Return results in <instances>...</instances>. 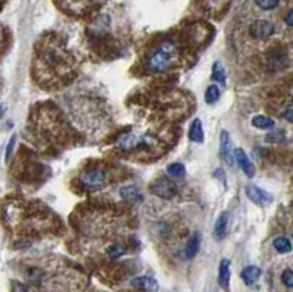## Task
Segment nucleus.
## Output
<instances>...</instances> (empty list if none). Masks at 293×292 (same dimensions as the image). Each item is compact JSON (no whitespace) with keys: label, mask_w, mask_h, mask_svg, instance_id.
I'll use <instances>...</instances> for the list:
<instances>
[{"label":"nucleus","mask_w":293,"mask_h":292,"mask_svg":"<svg viewBox=\"0 0 293 292\" xmlns=\"http://www.w3.org/2000/svg\"><path fill=\"white\" fill-rule=\"evenodd\" d=\"M150 190L154 195L164 200H172L178 194V185L167 176H160L153 181Z\"/></svg>","instance_id":"nucleus-2"},{"label":"nucleus","mask_w":293,"mask_h":292,"mask_svg":"<svg viewBox=\"0 0 293 292\" xmlns=\"http://www.w3.org/2000/svg\"><path fill=\"white\" fill-rule=\"evenodd\" d=\"M81 182L85 188L88 190H95L104 185L106 182V175L100 170V169H90L87 172L82 173L81 176Z\"/></svg>","instance_id":"nucleus-4"},{"label":"nucleus","mask_w":293,"mask_h":292,"mask_svg":"<svg viewBox=\"0 0 293 292\" xmlns=\"http://www.w3.org/2000/svg\"><path fill=\"white\" fill-rule=\"evenodd\" d=\"M252 125L258 129H274L276 126V122L269 118V116H263V115H258L252 119Z\"/></svg>","instance_id":"nucleus-18"},{"label":"nucleus","mask_w":293,"mask_h":292,"mask_svg":"<svg viewBox=\"0 0 293 292\" xmlns=\"http://www.w3.org/2000/svg\"><path fill=\"white\" fill-rule=\"evenodd\" d=\"M211 78L222 85H226V69L222 62H214L213 63V71H211Z\"/></svg>","instance_id":"nucleus-17"},{"label":"nucleus","mask_w":293,"mask_h":292,"mask_svg":"<svg viewBox=\"0 0 293 292\" xmlns=\"http://www.w3.org/2000/svg\"><path fill=\"white\" fill-rule=\"evenodd\" d=\"M283 118H285L288 122L293 123V107H289V109H286V110H285V113H283Z\"/></svg>","instance_id":"nucleus-26"},{"label":"nucleus","mask_w":293,"mask_h":292,"mask_svg":"<svg viewBox=\"0 0 293 292\" xmlns=\"http://www.w3.org/2000/svg\"><path fill=\"white\" fill-rule=\"evenodd\" d=\"M167 172L173 178H183L186 175V169L182 163H172L167 166Z\"/></svg>","instance_id":"nucleus-20"},{"label":"nucleus","mask_w":293,"mask_h":292,"mask_svg":"<svg viewBox=\"0 0 293 292\" xmlns=\"http://www.w3.org/2000/svg\"><path fill=\"white\" fill-rule=\"evenodd\" d=\"M15 141H16V135H13V137H12V140H10L9 146H7V150H6V159H9V157H10V154H12V151H13Z\"/></svg>","instance_id":"nucleus-25"},{"label":"nucleus","mask_w":293,"mask_h":292,"mask_svg":"<svg viewBox=\"0 0 293 292\" xmlns=\"http://www.w3.org/2000/svg\"><path fill=\"white\" fill-rule=\"evenodd\" d=\"M220 154L229 166L233 165L235 150H233L232 140H230V135H229L227 131H222V134H220Z\"/></svg>","instance_id":"nucleus-7"},{"label":"nucleus","mask_w":293,"mask_h":292,"mask_svg":"<svg viewBox=\"0 0 293 292\" xmlns=\"http://www.w3.org/2000/svg\"><path fill=\"white\" fill-rule=\"evenodd\" d=\"M200 247H201V235L195 232V234L188 240V243H186V247H185V256H186V259L192 260V259L198 254Z\"/></svg>","instance_id":"nucleus-14"},{"label":"nucleus","mask_w":293,"mask_h":292,"mask_svg":"<svg viewBox=\"0 0 293 292\" xmlns=\"http://www.w3.org/2000/svg\"><path fill=\"white\" fill-rule=\"evenodd\" d=\"M120 195H122L123 200H126L128 203H132V204L141 203L144 200L141 191L135 185H128V187L120 188Z\"/></svg>","instance_id":"nucleus-11"},{"label":"nucleus","mask_w":293,"mask_h":292,"mask_svg":"<svg viewBox=\"0 0 293 292\" xmlns=\"http://www.w3.org/2000/svg\"><path fill=\"white\" fill-rule=\"evenodd\" d=\"M229 229V212H223L214 225V237L216 240H223L227 235Z\"/></svg>","instance_id":"nucleus-10"},{"label":"nucleus","mask_w":293,"mask_h":292,"mask_svg":"<svg viewBox=\"0 0 293 292\" xmlns=\"http://www.w3.org/2000/svg\"><path fill=\"white\" fill-rule=\"evenodd\" d=\"M255 3L263 10H273L279 6V0H255Z\"/></svg>","instance_id":"nucleus-22"},{"label":"nucleus","mask_w":293,"mask_h":292,"mask_svg":"<svg viewBox=\"0 0 293 292\" xmlns=\"http://www.w3.org/2000/svg\"><path fill=\"white\" fill-rule=\"evenodd\" d=\"M245 191H247L248 198H249L254 204H257V206L266 207V206H269V204L273 203L271 194H269L267 191H264L263 188H260V187H257V185H248Z\"/></svg>","instance_id":"nucleus-5"},{"label":"nucleus","mask_w":293,"mask_h":292,"mask_svg":"<svg viewBox=\"0 0 293 292\" xmlns=\"http://www.w3.org/2000/svg\"><path fill=\"white\" fill-rule=\"evenodd\" d=\"M285 22H286V25L293 26V10H291V12L286 15V18H285Z\"/></svg>","instance_id":"nucleus-27"},{"label":"nucleus","mask_w":293,"mask_h":292,"mask_svg":"<svg viewBox=\"0 0 293 292\" xmlns=\"http://www.w3.org/2000/svg\"><path fill=\"white\" fill-rule=\"evenodd\" d=\"M219 285L225 291H230V260L223 259L219 265Z\"/></svg>","instance_id":"nucleus-9"},{"label":"nucleus","mask_w":293,"mask_h":292,"mask_svg":"<svg viewBox=\"0 0 293 292\" xmlns=\"http://www.w3.org/2000/svg\"><path fill=\"white\" fill-rule=\"evenodd\" d=\"M282 282L288 287V288H293V270L286 269L282 273Z\"/></svg>","instance_id":"nucleus-23"},{"label":"nucleus","mask_w":293,"mask_h":292,"mask_svg":"<svg viewBox=\"0 0 293 292\" xmlns=\"http://www.w3.org/2000/svg\"><path fill=\"white\" fill-rule=\"evenodd\" d=\"M132 287L142 290L145 292H156L158 290V284L156 282V279L148 278V276H141V278H135L132 281Z\"/></svg>","instance_id":"nucleus-13"},{"label":"nucleus","mask_w":293,"mask_h":292,"mask_svg":"<svg viewBox=\"0 0 293 292\" xmlns=\"http://www.w3.org/2000/svg\"><path fill=\"white\" fill-rule=\"evenodd\" d=\"M273 247H274V250H276L277 253H280V254H288V253L292 251L293 248L291 240H288L286 237H279V238H276V240L273 241Z\"/></svg>","instance_id":"nucleus-16"},{"label":"nucleus","mask_w":293,"mask_h":292,"mask_svg":"<svg viewBox=\"0 0 293 292\" xmlns=\"http://www.w3.org/2000/svg\"><path fill=\"white\" fill-rule=\"evenodd\" d=\"M220 94H222V91L217 85H210L205 91V101L208 104H214L220 98Z\"/></svg>","instance_id":"nucleus-19"},{"label":"nucleus","mask_w":293,"mask_h":292,"mask_svg":"<svg viewBox=\"0 0 293 292\" xmlns=\"http://www.w3.org/2000/svg\"><path fill=\"white\" fill-rule=\"evenodd\" d=\"M261 269L258 268V266H247L244 270H242V273H241V278H242V281L245 282V285H248V287H251V285H254L258 279H260V276H261Z\"/></svg>","instance_id":"nucleus-12"},{"label":"nucleus","mask_w":293,"mask_h":292,"mask_svg":"<svg viewBox=\"0 0 293 292\" xmlns=\"http://www.w3.org/2000/svg\"><path fill=\"white\" fill-rule=\"evenodd\" d=\"M125 253H126L125 247H122V245H119V244L110 245V247L107 248V254H109L110 259H119V257H122Z\"/></svg>","instance_id":"nucleus-21"},{"label":"nucleus","mask_w":293,"mask_h":292,"mask_svg":"<svg viewBox=\"0 0 293 292\" xmlns=\"http://www.w3.org/2000/svg\"><path fill=\"white\" fill-rule=\"evenodd\" d=\"M235 162L238 163V166L242 169V172L248 178H252L255 175V168H254L252 162L249 160L248 154L242 148H235Z\"/></svg>","instance_id":"nucleus-8"},{"label":"nucleus","mask_w":293,"mask_h":292,"mask_svg":"<svg viewBox=\"0 0 293 292\" xmlns=\"http://www.w3.org/2000/svg\"><path fill=\"white\" fill-rule=\"evenodd\" d=\"M176 57H178L176 46L172 41H163L148 56L147 63H145V69L148 72H153V73L164 72L169 68H172V65L176 62Z\"/></svg>","instance_id":"nucleus-1"},{"label":"nucleus","mask_w":293,"mask_h":292,"mask_svg":"<svg viewBox=\"0 0 293 292\" xmlns=\"http://www.w3.org/2000/svg\"><path fill=\"white\" fill-rule=\"evenodd\" d=\"M283 135H285L283 132L277 131V132H274V134H270V135H267V141H277V143H280V141H285L283 138H279V137H283Z\"/></svg>","instance_id":"nucleus-24"},{"label":"nucleus","mask_w":293,"mask_h":292,"mask_svg":"<svg viewBox=\"0 0 293 292\" xmlns=\"http://www.w3.org/2000/svg\"><path fill=\"white\" fill-rule=\"evenodd\" d=\"M249 34L257 40H266L274 34V24L270 21H255L249 26Z\"/></svg>","instance_id":"nucleus-6"},{"label":"nucleus","mask_w":293,"mask_h":292,"mask_svg":"<svg viewBox=\"0 0 293 292\" xmlns=\"http://www.w3.org/2000/svg\"><path fill=\"white\" fill-rule=\"evenodd\" d=\"M156 143H157V140L154 137L129 132L119 140V147L122 150H135L139 147H151Z\"/></svg>","instance_id":"nucleus-3"},{"label":"nucleus","mask_w":293,"mask_h":292,"mask_svg":"<svg viewBox=\"0 0 293 292\" xmlns=\"http://www.w3.org/2000/svg\"><path fill=\"white\" fill-rule=\"evenodd\" d=\"M188 137L191 141L194 143H204V128H203V122L200 119H195L189 128V132H188Z\"/></svg>","instance_id":"nucleus-15"},{"label":"nucleus","mask_w":293,"mask_h":292,"mask_svg":"<svg viewBox=\"0 0 293 292\" xmlns=\"http://www.w3.org/2000/svg\"><path fill=\"white\" fill-rule=\"evenodd\" d=\"M292 103H293V98H292Z\"/></svg>","instance_id":"nucleus-28"}]
</instances>
